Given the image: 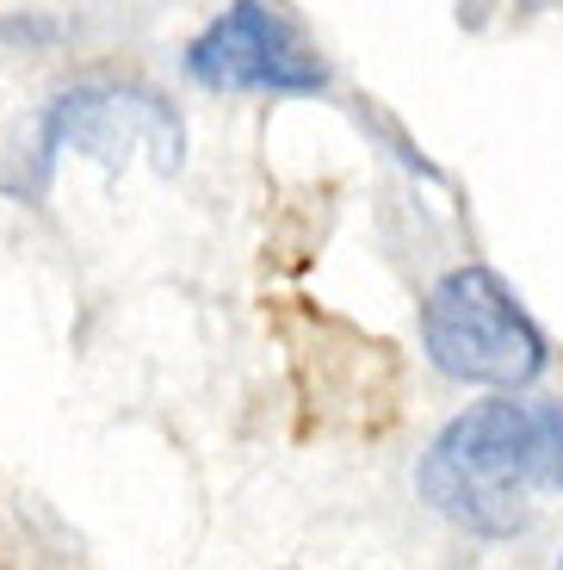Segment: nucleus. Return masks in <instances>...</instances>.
I'll return each instance as SVG.
<instances>
[{
	"label": "nucleus",
	"instance_id": "4",
	"mask_svg": "<svg viewBox=\"0 0 563 570\" xmlns=\"http://www.w3.org/2000/svg\"><path fill=\"white\" fill-rule=\"evenodd\" d=\"M186 81L205 94H273V100H316L335 87L310 38L267 0H229L211 26L186 43Z\"/></svg>",
	"mask_w": 563,
	"mask_h": 570
},
{
	"label": "nucleus",
	"instance_id": "5",
	"mask_svg": "<svg viewBox=\"0 0 563 570\" xmlns=\"http://www.w3.org/2000/svg\"><path fill=\"white\" fill-rule=\"evenodd\" d=\"M62 38H69V19H57V13H38V7L0 13V43L7 50H57Z\"/></svg>",
	"mask_w": 563,
	"mask_h": 570
},
{
	"label": "nucleus",
	"instance_id": "1",
	"mask_svg": "<svg viewBox=\"0 0 563 570\" xmlns=\"http://www.w3.org/2000/svg\"><path fill=\"white\" fill-rule=\"evenodd\" d=\"M557 490V446H551L545 397L495 391L439 428L415 459V497L471 540H521L533 533L539 497Z\"/></svg>",
	"mask_w": 563,
	"mask_h": 570
},
{
	"label": "nucleus",
	"instance_id": "6",
	"mask_svg": "<svg viewBox=\"0 0 563 570\" xmlns=\"http://www.w3.org/2000/svg\"><path fill=\"white\" fill-rule=\"evenodd\" d=\"M545 415H551V446H557V497H563V397H545Z\"/></svg>",
	"mask_w": 563,
	"mask_h": 570
},
{
	"label": "nucleus",
	"instance_id": "2",
	"mask_svg": "<svg viewBox=\"0 0 563 570\" xmlns=\"http://www.w3.org/2000/svg\"><path fill=\"white\" fill-rule=\"evenodd\" d=\"M137 149L156 161V174H180L186 168L180 112L142 81H75L31 118L26 142L0 168V193L19 205H38V199H50L62 156H87L99 168H125Z\"/></svg>",
	"mask_w": 563,
	"mask_h": 570
},
{
	"label": "nucleus",
	"instance_id": "7",
	"mask_svg": "<svg viewBox=\"0 0 563 570\" xmlns=\"http://www.w3.org/2000/svg\"><path fill=\"white\" fill-rule=\"evenodd\" d=\"M557 564H563V552H557Z\"/></svg>",
	"mask_w": 563,
	"mask_h": 570
},
{
	"label": "nucleus",
	"instance_id": "3",
	"mask_svg": "<svg viewBox=\"0 0 563 570\" xmlns=\"http://www.w3.org/2000/svg\"><path fill=\"white\" fill-rule=\"evenodd\" d=\"M422 354L452 385H483V391H526L545 379L551 342L533 323L507 279L483 261L439 273L422 298Z\"/></svg>",
	"mask_w": 563,
	"mask_h": 570
}]
</instances>
